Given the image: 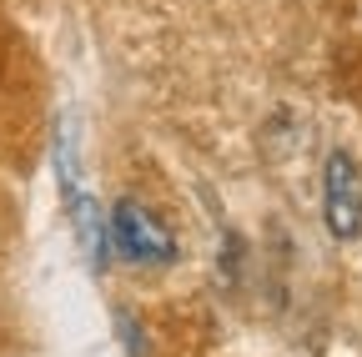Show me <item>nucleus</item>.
<instances>
[{"mask_svg":"<svg viewBox=\"0 0 362 357\" xmlns=\"http://www.w3.org/2000/svg\"><path fill=\"white\" fill-rule=\"evenodd\" d=\"M111 247H116L126 262H141V267H171V262L181 257L176 232L166 227L151 206L131 201V197H121V201L111 206Z\"/></svg>","mask_w":362,"mask_h":357,"instance_id":"1","label":"nucleus"},{"mask_svg":"<svg viewBox=\"0 0 362 357\" xmlns=\"http://www.w3.org/2000/svg\"><path fill=\"white\" fill-rule=\"evenodd\" d=\"M322 221L337 242L362 237V166L347 146L327 151L322 166Z\"/></svg>","mask_w":362,"mask_h":357,"instance_id":"2","label":"nucleus"},{"mask_svg":"<svg viewBox=\"0 0 362 357\" xmlns=\"http://www.w3.org/2000/svg\"><path fill=\"white\" fill-rule=\"evenodd\" d=\"M66 206H71V216H76V242H81V257H86L90 267H101L106 232H101V211H96V201L81 197V192H71V197H66Z\"/></svg>","mask_w":362,"mask_h":357,"instance_id":"3","label":"nucleus"}]
</instances>
